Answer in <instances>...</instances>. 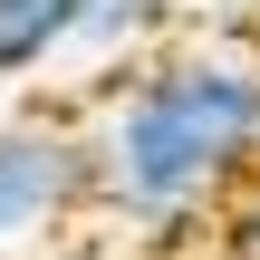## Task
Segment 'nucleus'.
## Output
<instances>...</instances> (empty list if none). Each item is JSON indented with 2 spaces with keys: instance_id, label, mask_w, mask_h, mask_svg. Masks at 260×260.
Wrapping results in <instances>:
<instances>
[{
  "instance_id": "nucleus-2",
  "label": "nucleus",
  "mask_w": 260,
  "mask_h": 260,
  "mask_svg": "<svg viewBox=\"0 0 260 260\" xmlns=\"http://www.w3.org/2000/svg\"><path fill=\"white\" fill-rule=\"evenodd\" d=\"M77 203H96V145L77 125H0V241H29Z\"/></svg>"
},
{
  "instance_id": "nucleus-5",
  "label": "nucleus",
  "mask_w": 260,
  "mask_h": 260,
  "mask_svg": "<svg viewBox=\"0 0 260 260\" xmlns=\"http://www.w3.org/2000/svg\"><path fill=\"white\" fill-rule=\"evenodd\" d=\"M212 241H222V260H260V174L222 203V232H212Z\"/></svg>"
},
{
  "instance_id": "nucleus-4",
  "label": "nucleus",
  "mask_w": 260,
  "mask_h": 260,
  "mask_svg": "<svg viewBox=\"0 0 260 260\" xmlns=\"http://www.w3.org/2000/svg\"><path fill=\"white\" fill-rule=\"evenodd\" d=\"M154 29H164V0H87L77 48H87V58H125V48H145Z\"/></svg>"
},
{
  "instance_id": "nucleus-1",
  "label": "nucleus",
  "mask_w": 260,
  "mask_h": 260,
  "mask_svg": "<svg viewBox=\"0 0 260 260\" xmlns=\"http://www.w3.org/2000/svg\"><path fill=\"white\" fill-rule=\"evenodd\" d=\"M87 145H96V203L145 232L232 203L260 174V39H183L145 58L106 96Z\"/></svg>"
},
{
  "instance_id": "nucleus-3",
  "label": "nucleus",
  "mask_w": 260,
  "mask_h": 260,
  "mask_svg": "<svg viewBox=\"0 0 260 260\" xmlns=\"http://www.w3.org/2000/svg\"><path fill=\"white\" fill-rule=\"evenodd\" d=\"M87 29V0H0V77H39Z\"/></svg>"
}]
</instances>
